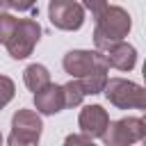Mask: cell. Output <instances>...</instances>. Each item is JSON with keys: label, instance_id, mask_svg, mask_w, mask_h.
Listing matches in <instances>:
<instances>
[{"label": "cell", "instance_id": "6da1fadb", "mask_svg": "<svg viewBox=\"0 0 146 146\" xmlns=\"http://www.w3.org/2000/svg\"><path fill=\"white\" fill-rule=\"evenodd\" d=\"M64 71L80 80L84 96H94L100 94L105 82H107V59L100 50H68L62 59Z\"/></svg>", "mask_w": 146, "mask_h": 146}, {"label": "cell", "instance_id": "7a4b0ae2", "mask_svg": "<svg viewBox=\"0 0 146 146\" xmlns=\"http://www.w3.org/2000/svg\"><path fill=\"white\" fill-rule=\"evenodd\" d=\"M132 27V21H130V14L123 9V7H116V5H107L98 16H96V30H94V43H96V50H105L110 48L112 43L116 41H123L128 36Z\"/></svg>", "mask_w": 146, "mask_h": 146}, {"label": "cell", "instance_id": "3957f363", "mask_svg": "<svg viewBox=\"0 0 146 146\" xmlns=\"http://www.w3.org/2000/svg\"><path fill=\"white\" fill-rule=\"evenodd\" d=\"M39 39H41V25L34 18H16V23L2 46L7 48V52L14 59H25L32 55Z\"/></svg>", "mask_w": 146, "mask_h": 146}, {"label": "cell", "instance_id": "277c9868", "mask_svg": "<svg viewBox=\"0 0 146 146\" xmlns=\"http://www.w3.org/2000/svg\"><path fill=\"white\" fill-rule=\"evenodd\" d=\"M103 94L119 110H144L146 107V91L137 82H130L123 78H107Z\"/></svg>", "mask_w": 146, "mask_h": 146}, {"label": "cell", "instance_id": "5b68a950", "mask_svg": "<svg viewBox=\"0 0 146 146\" xmlns=\"http://www.w3.org/2000/svg\"><path fill=\"white\" fill-rule=\"evenodd\" d=\"M41 116L39 112L32 110H18L11 116V135H9V146H27V144H39L41 139Z\"/></svg>", "mask_w": 146, "mask_h": 146}, {"label": "cell", "instance_id": "8992f818", "mask_svg": "<svg viewBox=\"0 0 146 146\" xmlns=\"http://www.w3.org/2000/svg\"><path fill=\"white\" fill-rule=\"evenodd\" d=\"M146 137V123L139 116H125L119 121L107 123L105 132H103V141L107 146H128L135 141H141Z\"/></svg>", "mask_w": 146, "mask_h": 146}, {"label": "cell", "instance_id": "52a82bcc", "mask_svg": "<svg viewBox=\"0 0 146 146\" xmlns=\"http://www.w3.org/2000/svg\"><path fill=\"white\" fill-rule=\"evenodd\" d=\"M48 18L57 30L75 32L84 23V7L78 0H50Z\"/></svg>", "mask_w": 146, "mask_h": 146}, {"label": "cell", "instance_id": "ba28073f", "mask_svg": "<svg viewBox=\"0 0 146 146\" xmlns=\"http://www.w3.org/2000/svg\"><path fill=\"white\" fill-rule=\"evenodd\" d=\"M107 123H110L107 110H103L100 105H87V107H82V112H80V116H78L80 132L89 135L91 139H94V137H103Z\"/></svg>", "mask_w": 146, "mask_h": 146}, {"label": "cell", "instance_id": "9c48e42d", "mask_svg": "<svg viewBox=\"0 0 146 146\" xmlns=\"http://www.w3.org/2000/svg\"><path fill=\"white\" fill-rule=\"evenodd\" d=\"M34 107H36L39 114H57V112H62L66 107L64 105V89H62V84L48 82L46 87L34 91Z\"/></svg>", "mask_w": 146, "mask_h": 146}, {"label": "cell", "instance_id": "30bf717a", "mask_svg": "<svg viewBox=\"0 0 146 146\" xmlns=\"http://www.w3.org/2000/svg\"><path fill=\"white\" fill-rule=\"evenodd\" d=\"M100 52L105 55L107 66H112L116 71H132L137 64V50H135V46H130L125 41H116Z\"/></svg>", "mask_w": 146, "mask_h": 146}, {"label": "cell", "instance_id": "8fae6325", "mask_svg": "<svg viewBox=\"0 0 146 146\" xmlns=\"http://www.w3.org/2000/svg\"><path fill=\"white\" fill-rule=\"evenodd\" d=\"M23 80H25V87L30 91H39L41 87H46L50 82V73L43 64H30L23 71Z\"/></svg>", "mask_w": 146, "mask_h": 146}, {"label": "cell", "instance_id": "7c38bea8", "mask_svg": "<svg viewBox=\"0 0 146 146\" xmlns=\"http://www.w3.org/2000/svg\"><path fill=\"white\" fill-rule=\"evenodd\" d=\"M62 89H64V105H66V107H78V105L82 103V98H84V89H82L80 80L73 78L71 82L62 84Z\"/></svg>", "mask_w": 146, "mask_h": 146}, {"label": "cell", "instance_id": "4fadbf2b", "mask_svg": "<svg viewBox=\"0 0 146 146\" xmlns=\"http://www.w3.org/2000/svg\"><path fill=\"white\" fill-rule=\"evenodd\" d=\"M14 91H16L14 82H11L7 75H0V110L14 98Z\"/></svg>", "mask_w": 146, "mask_h": 146}, {"label": "cell", "instance_id": "5bb4252c", "mask_svg": "<svg viewBox=\"0 0 146 146\" xmlns=\"http://www.w3.org/2000/svg\"><path fill=\"white\" fill-rule=\"evenodd\" d=\"M82 7L89 9V11L94 14V18H96V16L107 7V0H82Z\"/></svg>", "mask_w": 146, "mask_h": 146}, {"label": "cell", "instance_id": "9a60e30c", "mask_svg": "<svg viewBox=\"0 0 146 146\" xmlns=\"http://www.w3.org/2000/svg\"><path fill=\"white\" fill-rule=\"evenodd\" d=\"M7 2L16 11H34V5H36V0H7Z\"/></svg>", "mask_w": 146, "mask_h": 146}, {"label": "cell", "instance_id": "2e32d148", "mask_svg": "<svg viewBox=\"0 0 146 146\" xmlns=\"http://www.w3.org/2000/svg\"><path fill=\"white\" fill-rule=\"evenodd\" d=\"M64 141H66V144H91V137L82 132V135H68Z\"/></svg>", "mask_w": 146, "mask_h": 146}, {"label": "cell", "instance_id": "e0dca14e", "mask_svg": "<svg viewBox=\"0 0 146 146\" xmlns=\"http://www.w3.org/2000/svg\"><path fill=\"white\" fill-rule=\"evenodd\" d=\"M5 9H9V2L7 0H0V11H5Z\"/></svg>", "mask_w": 146, "mask_h": 146}, {"label": "cell", "instance_id": "ac0fdd59", "mask_svg": "<svg viewBox=\"0 0 146 146\" xmlns=\"http://www.w3.org/2000/svg\"><path fill=\"white\" fill-rule=\"evenodd\" d=\"M0 144H2V135H0Z\"/></svg>", "mask_w": 146, "mask_h": 146}]
</instances>
